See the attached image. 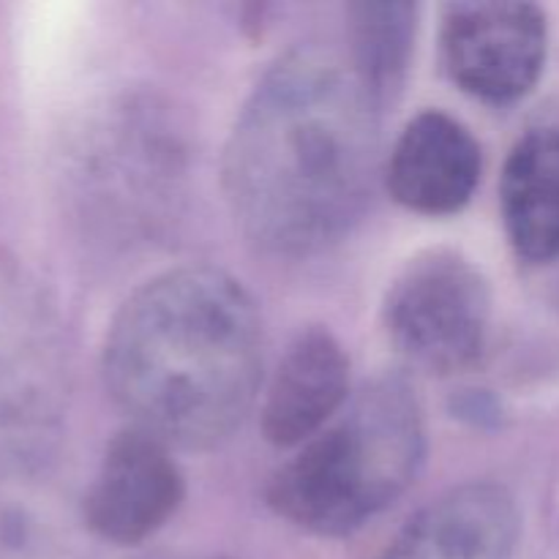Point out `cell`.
Listing matches in <instances>:
<instances>
[{
  "mask_svg": "<svg viewBox=\"0 0 559 559\" xmlns=\"http://www.w3.org/2000/svg\"><path fill=\"white\" fill-rule=\"evenodd\" d=\"M380 112L349 60L298 47L257 82L224 147V194L257 249L309 257L364 216Z\"/></svg>",
  "mask_w": 559,
  "mask_h": 559,
  "instance_id": "obj_1",
  "label": "cell"
},
{
  "mask_svg": "<svg viewBox=\"0 0 559 559\" xmlns=\"http://www.w3.org/2000/svg\"><path fill=\"white\" fill-rule=\"evenodd\" d=\"M262 320L249 289L211 265L142 284L104 342V382L169 448L207 451L240 429L262 382Z\"/></svg>",
  "mask_w": 559,
  "mask_h": 559,
  "instance_id": "obj_2",
  "label": "cell"
},
{
  "mask_svg": "<svg viewBox=\"0 0 559 559\" xmlns=\"http://www.w3.org/2000/svg\"><path fill=\"white\" fill-rule=\"evenodd\" d=\"M424 456L418 396L402 377H377L271 475L267 506L304 533L342 538L388 511L415 484Z\"/></svg>",
  "mask_w": 559,
  "mask_h": 559,
  "instance_id": "obj_3",
  "label": "cell"
},
{
  "mask_svg": "<svg viewBox=\"0 0 559 559\" xmlns=\"http://www.w3.org/2000/svg\"><path fill=\"white\" fill-rule=\"evenodd\" d=\"M489 322V282L453 249L409 260L382 304V325L396 353L429 374L473 369L486 353Z\"/></svg>",
  "mask_w": 559,
  "mask_h": 559,
  "instance_id": "obj_4",
  "label": "cell"
},
{
  "mask_svg": "<svg viewBox=\"0 0 559 559\" xmlns=\"http://www.w3.org/2000/svg\"><path fill=\"white\" fill-rule=\"evenodd\" d=\"M549 25L535 3L478 0L442 11L440 52L453 85L489 104L527 96L544 74Z\"/></svg>",
  "mask_w": 559,
  "mask_h": 559,
  "instance_id": "obj_5",
  "label": "cell"
},
{
  "mask_svg": "<svg viewBox=\"0 0 559 559\" xmlns=\"http://www.w3.org/2000/svg\"><path fill=\"white\" fill-rule=\"evenodd\" d=\"M58 385L44 322L0 282V480L47 456L58 429Z\"/></svg>",
  "mask_w": 559,
  "mask_h": 559,
  "instance_id": "obj_6",
  "label": "cell"
},
{
  "mask_svg": "<svg viewBox=\"0 0 559 559\" xmlns=\"http://www.w3.org/2000/svg\"><path fill=\"white\" fill-rule=\"evenodd\" d=\"M183 497V469L167 442L129 426L109 440L82 502V516L96 538L136 546L178 513Z\"/></svg>",
  "mask_w": 559,
  "mask_h": 559,
  "instance_id": "obj_7",
  "label": "cell"
},
{
  "mask_svg": "<svg viewBox=\"0 0 559 559\" xmlns=\"http://www.w3.org/2000/svg\"><path fill=\"white\" fill-rule=\"evenodd\" d=\"M484 151L453 115L426 109L402 129L385 164L393 200L420 216H453L473 200Z\"/></svg>",
  "mask_w": 559,
  "mask_h": 559,
  "instance_id": "obj_8",
  "label": "cell"
},
{
  "mask_svg": "<svg viewBox=\"0 0 559 559\" xmlns=\"http://www.w3.org/2000/svg\"><path fill=\"white\" fill-rule=\"evenodd\" d=\"M519 533L522 516L511 491L473 480L415 513L380 559H511Z\"/></svg>",
  "mask_w": 559,
  "mask_h": 559,
  "instance_id": "obj_9",
  "label": "cell"
},
{
  "mask_svg": "<svg viewBox=\"0 0 559 559\" xmlns=\"http://www.w3.org/2000/svg\"><path fill=\"white\" fill-rule=\"evenodd\" d=\"M349 393V358L328 328L300 331L278 360L262 396V435L276 448H300L314 440Z\"/></svg>",
  "mask_w": 559,
  "mask_h": 559,
  "instance_id": "obj_10",
  "label": "cell"
},
{
  "mask_svg": "<svg viewBox=\"0 0 559 559\" xmlns=\"http://www.w3.org/2000/svg\"><path fill=\"white\" fill-rule=\"evenodd\" d=\"M508 240L522 260H559V129H535L508 153L500 180Z\"/></svg>",
  "mask_w": 559,
  "mask_h": 559,
  "instance_id": "obj_11",
  "label": "cell"
},
{
  "mask_svg": "<svg viewBox=\"0 0 559 559\" xmlns=\"http://www.w3.org/2000/svg\"><path fill=\"white\" fill-rule=\"evenodd\" d=\"M349 14V38L353 55L349 63L358 71L364 85L380 107L396 102L407 82L409 60L418 33V5L404 0L382 3H353Z\"/></svg>",
  "mask_w": 559,
  "mask_h": 559,
  "instance_id": "obj_12",
  "label": "cell"
},
{
  "mask_svg": "<svg viewBox=\"0 0 559 559\" xmlns=\"http://www.w3.org/2000/svg\"><path fill=\"white\" fill-rule=\"evenodd\" d=\"M0 559H41L31 519L9 506H0Z\"/></svg>",
  "mask_w": 559,
  "mask_h": 559,
  "instance_id": "obj_13",
  "label": "cell"
}]
</instances>
